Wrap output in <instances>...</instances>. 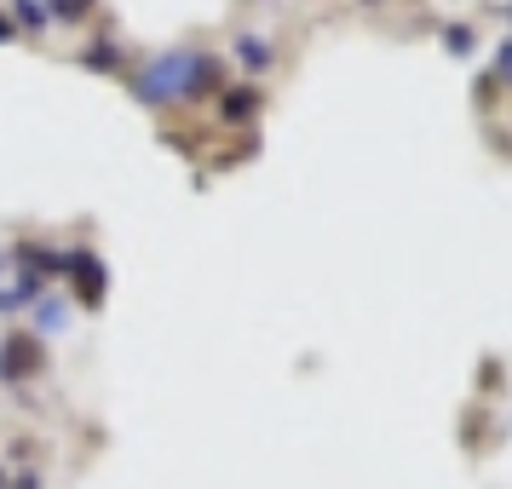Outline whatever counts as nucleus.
Segmentation results:
<instances>
[{
	"label": "nucleus",
	"mask_w": 512,
	"mask_h": 489,
	"mask_svg": "<svg viewBox=\"0 0 512 489\" xmlns=\"http://www.w3.org/2000/svg\"><path fill=\"white\" fill-rule=\"evenodd\" d=\"M236 58H242L248 70H265V64H271V47H265V41H254V35H242V41H236Z\"/></svg>",
	"instance_id": "6"
},
{
	"label": "nucleus",
	"mask_w": 512,
	"mask_h": 489,
	"mask_svg": "<svg viewBox=\"0 0 512 489\" xmlns=\"http://www.w3.org/2000/svg\"><path fill=\"white\" fill-rule=\"evenodd\" d=\"M219 87V64L202 58V52H162V58H150L139 75H133V98L150 104V110H162V104H179V98H196Z\"/></svg>",
	"instance_id": "1"
},
{
	"label": "nucleus",
	"mask_w": 512,
	"mask_h": 489,
	"mask_svg": "<svg viewBox=\"0 0 512 489\" xmlns=\"http://www.w3.org/2000/svg\"><path fill=\"white\" fill-rule=\"evenodd\" d=\"M12 489H41V478H35V472H29V478H18V484Z\"/></svg>",
	"instance_id": "13"
},
{
	"label": "nucleus",
	"mask_w": 512,
	"mask_h": 489,
	"mask_svg": "<svg viewBox=\"0 0 512 489\" xmlns=\"http://www.w3.org/2000/svg\"><path fill=\"white\" fill-rule=\"evenodd\" d=\"M93 6L98 0H47V18H58V24H81Z\"/></svg>",
	"instance_id": "4"
},
{
	"label": "nucleus",
	"mask_w": 512,
	"mask_h": 489,
	"mask_svg": "<svg viewBox=\"0 0 512 489\" xmlns=\"http://www.w3.org/2000/svg\"><path fill=\"white\" fill-rule=\"evenodd\" d=\"M12 35H18V24H12V18L0 12V41H12Z\"/></svg>",
	"instance_id": "12"
},
{
	"label": "nucleus",
	"mask_w": 512,
	"mask_h": 489,
	"mask_svg": "<svg viewBox=\"0 0 512 489\" xmlns=\"http://www.w3.org/2000/svg\"><path fill=\"white\" fill-rule=\"evenodd\" d=\"M18 18H24L29 29H41L47 24V0H18Z\"/></svg>",
	"instance_id": "9"
},
{
	"label": "nucleus",
	"mask_w": 512,
	"mask_h": 489,
	"mask_svg": "<svg viewBox=\"0 0 512 489\" xmlns=\"http://www.w3.org/2000/svg\"><path fill=\"white\" fill-rule=\"evenodd\" d=\"M0 357H6V363H0V374H29V369H41V340H29V334H12Z\"/></svg>",
	"instance_id": "2"
},
{
	"label": "nucleus",
	"mask_w": 512,
	"mask_h": 489,
	"mask_svg": "<svg viewBox=\"0 0 512 489\" xmlns=\"http://www.w3.org/2000/svg\"><path fill=\"white\" fill-rule=\"evenodd\" d=\"M64 323H70V317H64V300H35V328H41V334H58Z\"/></svg>",
	"instance_id": "5"
},
{
	"label": "nucleus",
	"mask_w": 512,
	"mask_h": 489,
	"mask_svg": "<svg viewBox=\"0 0 512 489\" xmlns=\"http://www.w3.org/2000/svg\"><path fill=\"white\" fill-rule=\"evenodd\" d=\"M254 104H259V93H225V116L248 121V116H254Z\"/></svg>",
	"instance_id": "8"
},
{
	"label": "nucleus",
	"mask_w": 512,
	"mask_h": 489,
	"mask_svg": "<svg viewBox=\"0 0 512 489\" xmlns=\"http://www.w3.org/2000/svg\"><path fill=\"white\" fill-rule=\"evenodd\" d=\"M64 271H75V277H81V300L98 305V294H104V265H98L93 254H70V259H64Z\"/></svg>",
	"instance_id": "3"
},
{
	"label": "nucleus",
	"mask_w": 512,
	"mask_h": 489,
	"mask_svg": "<svg viewBox=\"0 0 512 489\" xmlns=\"http://www.w3.org/2000/svg\"><path fill=\"white\" fill-rule=\"evenodd\" d=\"M449 52H472V29H461V24L449 29Z\"/></svg>",
	"instance_id": "10"
},
{
	"label": "nucleus",
	"mask_w": 512,
	"mask_h": 489,
	"mask_svg": "<svg viewBox=\"0 0 512 489\" xmlns=\"http://www.w3.org/2000/svg\"><path fill=\"white\" fill-rule=\"evenodd\" d=\"M495 75H501V81H507V87H512V41H507V47H501V58H495Z\"/></svg>",
	"instance_id": "11"
},
{
	"label": "nucleus",
	"mask_w": 512,
	"mask_h": 489,
	"mask_svg": "<svg viewBox=\"0 0 512 489\" xmlns=\"http://www.w3.org/2000/svg\"><path fill=\"white\" fill-rule=\"evenodd\" d=\"M81 64H87V70H110V64H116V41H98V47H87V52H81Z\"/></svg>",
	"instance_id": "7"
}]
</instances>
